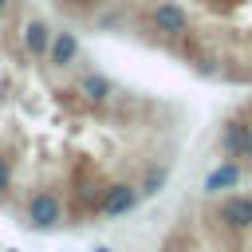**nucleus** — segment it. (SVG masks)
<instances>
[{"mask_svg": "<svg viewBox=\"0 0 252 252\" xmlns=\"http://www.w3.org/2000/svg\"><path fill=\"white\" fill-rule=\"evenodd\" d=\"M24 220H28L32 228L47 232V228H55V224L63 220V201H59L51 189H39V193L28 197V205H24Z\"/></svg>", "mask_w": 252, "mask_h": 252, "instance_id": "obj_1", "label": "nucleus"}, {"mask_svg": "<svg viewBox=\"0 0 252 252\" xmlns=\"http://www.w3.org/2000/svg\"><path fill=\"white\" fill-rule=\"evenodd\" d=\"M138 201H142L138 185L114 181V185H106V193H102V201H98V217H126V213L138 209Z\"/></svg>", "mask_w": 252, "mask_h": 252, "instance_id": "obj_2", "label": "nucleus"}, {"mask_svg": "<svg viewBox=\"0 0 252 252\" xmlns=\"http://www.w3.org/2000/svg\"><path fill=\"white\" fill-rule=\"evenodd\" d=\"M150 24H154V32H161V35H185V32H189V12H185L177 0H161V4H154Z\"/></svg>", "mask_w": 252, "mask_h": 252, "instance_id": "obj_3", "label": "nucleus"}, {"mask_svg": "<svg viewBox=\"0 0 252 252\" xmlns=\"http://www.w3.org/2000/svg\"><path fill=\"white\" fill-rule=\"evenodd\" d=\"M217 220L228 228V232H248L252 228V197L236 193V197H224L217 205Z\"/></svg>", "mask_w": 252, "mask_h": 252, "instance_id": "obj_4", "label": "nucleus"}, {"mask_svg": "<svg viewBox=\"0 0 252 252\" xmlns=\"http://www.w3.org/2000/svg\"><path fill=\"white\" fill-rule=\"evenodd\" d=\"M79 59V35L75 32H51V47H47V63L51 67H71Z\"/></svg>", "mask_w": 252, "mask_h": 252, "instance_id": "obj_5", "label": "nucleus"}, {"mask_svg": "<svg viewBox=\"0 0 252 252\" xmlns=\"http://www.w3.org/2000/svg\"><path fill=\"white\" fill-rule=\"evenodd\" d=\"M240 177H244V169H240L236 161H220L217 169H209V177H205V193H209V197H217L220 189L240 185Z\"/></svg>", "mask_w": 252, "mask_h": 252, "instance_id": "obj_6", "label": "nucleus"}, {"mask_svg": "<svg viewBox=\"0 0 252 252\" xmlns=\"http://www.w3.org/2000/svg\"><path fill=\"white\" fill-rule=\"evenodd\" d=\"M24 47L39 59H47V47H51V28L43 20H28L24 24Z\"/></svg>", "mask_w": 252, "mask_h": 252, "instance_id": "obj_7", "label": "nucleus"}, {"mask_svg": "<svg viewBox=\"0 0 252 252\" xmlns=\"http://www.w3.org/2000/svg\"><path fill=\"white\" fill-rule=\"evenodd\" d=\"M79 94L87 98V102H110V94H114V83L106 79V75H83L79 79Z\"/></svg>", "mask_w": 252, "mask_h": 252, "instance_id": "obj_8", "label": "nucleus"}, {"mask_svg": "<svg viewBox=\"0 0 252 252\" xmlns=\"http://www.w3.org/2000/svg\"><path fill=\"white\" fill-rule=\"evenodd\" d=\"M248 134H252V126H244V122H228L224 134H220V150H224V154H244Z\"/></svg>", "mask_w": 252, "mask_h": 252, "instance_id": "obj_9", "label": "nucleus"}, {"mask_svg": "<svg viewBox=\"0 0 252 252\" xmlns=\"http://www.w3.org/2000/svg\"><path fill=\"white\" fill-rule=\"evenodd\" d=\"M165 181H169V165H154L146 177H142V185H138V193L142 197H158L161 189H165Z\"/></svg>", "mask_w": 252, "mask_h": 252, "instance_id": "obj_10", "label": "nucleus"}, {"mask_svg": "<svg viewBox=\"0 0 252 252\" xmlns=\"http://www.w3.org/2000/svg\"><path fill=\"white\" fill-rule=\"evenodd\" d=\"M8 189H12V158L0 154V193H8Z\"/></svg>", "mask_w": 252, "mask_h": 252, "instance_id": "obj_11", "label": "nucleus"}, {"mask_svg": "<svg viewBox=\"0 0 252 252\" xmlns=\"http://www.w3.org/2000/svg\"><path fill=\"white\" fill-rule=\"evenodd\" d=\"M161 252H185V248H181L177 240H169V244H161Z\"/></svg>", "mask_w": 252, "mask_h": 252, "instance_id": "obj_12", "label": "nucleus"}, {"mask_svg": "<svg viewBox=\"0 0 252 252\" xmlns=\"http://www.w3.org/2000/svg\"><path fill=\"white\" fill-rule=\"evenodd\" d=\"M244 158H252V134H248V142H244Z\"/></svg>", "mask_w": 252, "mask_h": 252, "instance_id": "obj_13", "label": "nucleus"}, {"mask_svg": "<svg viewBox=\"0 0 252 252\" xmlns=\"http://www.w3.org/2000/svg\"><path fill=\"white\" fill-rule=\"evenodd\" d=\"M12 4H16V0H0V12H8V8H12Z\"/></svg>", "mask_w": 252, "mask_h": 252, "instance_id": "obj_14", "label": "nucleus"}, {"mask_svg": "<svg viewBox=\"0 0 252 252\" xmlns=\"http://www.w3.org/2000/svg\"><path fill=\"white\" fill-rule=\"evenodd\" d=\"M91 252H110V248H91Z\"/></svg>", "mask_w": 252, "mask_h": 252, "instance_id": "obj_15", "label": "nucleus"}, {"mask_svg": "<svg viewBox=\"0 0 252 252\" xmlns=\"http://www.w3.org/2000/svg\"><path fill=\"white\" fill-rule=\"evenodd\" d=\"M8 252H16V248H8Z\"/></svg>", "mask_w": 252, "mask_h": 252, "instance_id": "obj_16", "label": "nucleus"}]
</instances>
